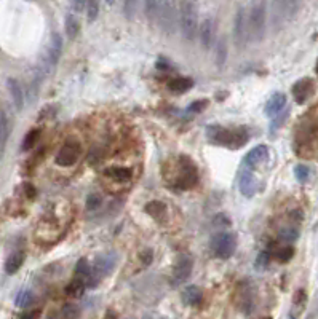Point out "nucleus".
I'll return each instance as SVG.
<instances>
[{
    "instance_id": "f257e3e1",
    "label": "nucleus",
    "mask_w": 318,
    "mask_h": 319,
    "mask_svg": "<svg viewBox=\"0 0 318 319\" xmlns=\"http://www.w3.org/2000/svg\"><path fill=\"white\" fill-rule=\"evenodd\" d=\"M206 137L211 144L227 147L230 150H237L248 142L250 134H248V129L243 126L224 128L221 125H209L206 128Z\"/></svg>"
},
{
    "instance_id": "f03ea898",
    "label": "nucleus",
    "mask_w": 318,
    "mask_h": 319,
    "mask_svg": "<svg viewBox=\"0 0 318 319\" xmlns=\"http://www.w3.org/2000/svg\"><path fill=\"white\" fill-rule=\"evenodd\" d=\"M179 26L186 40H195L198 31V11L195 2H189V0L179 2Z\"/></svg>"
},
{
    "instance_id": "7ed1b4c3",
    "label": "nucleus",
    "mask_w": 318,
    "mask_h": 319,
    "mask_svg": "<svg viewBox=\"0 0 318 319\" xmlns=\"http://www.w3.org/2000/svg\"><path fill=\"white\" fill-rule=\"evenodd\" d=\"M266 4L264 2H253L248 11V26L250 35L254 42H261L266 35Z\"/></svg>"
},
{
    "instance_id": "20e7f679",
    "label": "nucleus",
    "mask_w": 318,
    "mask_h": 319,
    "mask_svg": "<svg viewBox=\"0 0 318 319\" xmlns=\"http://www.w3.org/2000/svg\"><path fill=\"white\" fill-rule=\"evenodd\" d=\"M198 182V171L195 163L186 155L179 157V176L176 177L174 187L179 190H189Z\"/></svg>"
},
{
    "instance_id": "39448f33",
    "label": "nucleus",
    "mask_w": 318,
    "mask_h": 319,
    "mask_svg": "<svg viewBox=\"0 0 318 319\" xmlns=\"http://www.w3.org/2000/svg\"><path fill=\"white\" fill-rule=\"evenodd\" d=\"M211 252L219 258H230L235 251H237V238L233 233L229 231H221L216 233L209 243Z\"/></svg>"
},
{
    "instance_id": "423d86ee",
    "label": "nucleus",
    "mask_w": 318,
    "mask_h": 319,
    "mask_svg": "<svg viewBox=\"0 0 318 319\" xmlns=\"http://www.w3.org/2000/svg\"><path fill=\"white\" fill-rule=\"evenodd\" d=\"M115 264H117V255L114 252H108V254H102V255L96 257L95 264H93V273H91L90 279L87 281V287H90V289L96 287L98 282L104 276H108L115 268Z\"/></svg>"
},
{
    "instance_id": "0eeeda50",
    "label": "nucleus",
    "mask_w": 318,
    "mask_h": 319,
    "mask_svg": "<svg viewBox=\"0 0 318 319\" xmlns=\"http://www.w3.org/2000/svg\"><path fill=\"white\" fill-rule=\"evenodd\" d=\"M61 53H63V37L58 32H55L50 37L48 45H46L42 64H40V67L45 69L46 74H48L50 70L58 64V61H60V57H61Z\"/></svg>"
},
{
    "instance_id": "6e6552de",
    "label": "nucleus",
    "mask_w": 318,
    "mask_h": 319,
    "mask_svg": "<svg viewBox=\"0 0 318 319\" xmlns=\"http://www.w3.org/2000/svg\"><path fill=\"white\" fill-rule=\"evenodd\" d=\"M80 155H82V146L77 142V140H67V142H64V146L60 149V152L56 153L55 163L58 164V166L69 168V166H74V164L78 161Z\"/></svg>"
},
{
    "instance_id": "1a4fd4ad",
    "label": "nucleus",
    "mask_w": 318,
    "mask_h": 319,
    "mask_svg": "<svg viewBox=\"0 0 318 319\" xmlns=\"http://www.w3.org/2000/svg\"><path fill=\"white\" fill-rule=\"evenodd\" d=\"M274 24L278 29L281 24L289 22L291 19L296 18L298 10H299V2H294V0H288V2H274Z\"/></svg>"
},
{
    "instance_id": "9d476101",
    "label": "nucleus",
    "mask_w": 318,
    "mask_h": 319,
    "mask_svg": "<svg viewBox=\"0 0 318 319\" xmlns=\"http://www.w3.org/2000/svg\"><path fill=\"white\" fill-rule=\"evenodd\" d=\"M176 5L174 2H162L160 4V13H158V24L165 34H174L176 29Z\"/></svg>"
},
{
    "instance_id": "9b49d317",
    "label": "nucleus",
    "mask_w": 318,
    "mask_h": 319,
    "mask_svg": "<svg viewBox=\"0 0 318 319\" xmlns=\"http://www.w3.org/2000/svg\"><path fill=\"white\" fill-rule=\"evenodd\" d=\"M250 35V26H248V15H246L245 7H238L237 15L233 21V37L237 46H245L246 40Z\"/></svg>"
},
{
    "instance_id": "f8f14e48",
    "label": "nucleus",
    "mask_w": 318,
    "mask_h": 319,
    "mask_svg": "<svg viewBox=\"0 0 318 319\" xmlns=\"http://www.w3.org/2000/svg\"><path fill=\"white\" fill-rule=\"evenodd\" d=\"M192 268H194V262L191 257H181L178 264H176L174 270H173V275H171V284L173 286H179L182 282L187 281L192 275Z\"/></svg>"
},
{
    "instance_id": "ddd939ff",
    "label": "nucleus",
    "mask_w": 318,
    "mask_h": 319,
    "mask_svg": "<svg viewBox=\"0 0 318 319\" xmlns=\"http://www.w3.org/2000/svg\"><path fill=\"white\" fill-rule=\"evenodd\" d=\"M313 88H315V85H313L312 78H301V80H298L296 83L293 85V88H291L294 101H296L298 104H304L313 94Z\"/></svg>"
},
{
    "instance_id": "4468645a",
    "label": "nucleus",
    "mask_w": 318,
    "mask_h": 319,
    "mask_svg": "<svg viewBox=\"0 0 318 319\" xmlns=\"http://www.w3.org/2000/svg\"><path fill=\"white\" fill-rule=\"evenodd\" d=\"M215 40H216V21L213 18H206L202 22V26H200V43H202L203 50L208 51L215 45Z\"/></svg>"
},
{
    "instance_id": "2eb2a0df",
    "label": "nucleus",
    "mask_w": 318,
    "mask_h": 319,
    "mask_svg": "<svg viewBox=\"0 0 318 319\" xmlns=\"http://www.w3.org/2000/svg\"><path fill=\"white\" fill-rule=\"evenodd\" d=\"M286 107V96L285 93H274L272 96H270L266 102V107H264V112H266V117H270V118H275L278 113H281Z\"/></svg>"
},
{
    "instance_id": "dca6fc26",
    "label": "nucleus",
    "mask_w": 318,
    "mask_h": 319,
    "mask_svg": "<svg viewBox=\"0 0 318 319\" xmlns=\"http://www.w3.org/2000/svg\"><path fill=\"white\" fill-rule=\"evenodd\" d=\"M267 158H269V147L267 146H256L245 155L243 164L246 168H253V166H257V164L264 163Z\"/></svg>"
},
{
    "instance_id": "f3484780",
    "label": "nucleus",
    "mask_w": 318,
    "mask_h": 319,
    "mask_svg": "<svg viewBox=\"0 0 318 319\" xmlns=\"http://www.w3.org/2000/svg\"><path fill=\"white\" fill-rule=\"evenodd\" d=\"M238 188H240V193L246 198H253L254 193L257 192L256 179H254V176L250 169L242 171L240 179H238Z\"/></svg>"
},
{
    "instance_id": "a211bd4d",
    "label": "nucleus",
    "mask_w": 318,
    "mask_h": 319,
    "mask_svg": "<svg viewBox=\"0 0 318 319\" xmlns=\"http://www.w3.org/2000/svg\"><path fill=\"white\" fill-rule=\"evenodd\" d=\"M7 86H8L11 102L15 104L16 110H22V107H24V91H22L21 83L15 77H10L7 80Z\"/></svg>"
},
{
    "instance_id": "6ab92c4d",
    "label": "nucleus",
    "mask_w": 318,
    "mask_h": 319,
    "mask_svg": "<svg viewBox=\"0 0 318 319\" xmlns=\"http://www.w3.org/2000/svg\"><path fill=\"white\" fill-rule=\"evenodd\" d=\"M182 302L184 305L187 306H197L202 303V299H203V292L198 286H187L184 291H182Z\"/></svg>"
},
{
    "instance_id": "aec40b11",
    "label": "nucleus",
    "mask_w": 318,
    "mask_h": 319,
    "mask_svg": "<svg viewBox=\"0 0 318 319\" xmlns=\"http://www.w3.org/2000/svg\"><path fill=\"white\" fill-rule=\"evenodd\" d=\"M192 86H194V80L189 78V77H176V78H171V80L168 81V88H170V91L174 93V94L187 93Z\"/></svg>"
},
{
    "instance_id": "412c9836",
    "label": "nucleus",
    "mask_w": 318,
    "mask_h": 319,
    "mask_svg": "<svg viewBox=\"0 0 318 319\" xmlns=\"http://www.w3.org/2000/svg\"><path fill=\"white\" fill-rule=\"evenodd\" d=\"M104 174L111 177L112 181L115 182H129L131 181V177H133V172L131 169H128V168H123V166H114V168H108L104 171Z\"/></svg>"
},
{
    "instance_id": "4be33fe9",
    "label": "nucleus",
    "mask_w": 318,
    "mask_h": 319,
    "mask_svg": "<svg viewBox=\"0 0 318 319\" xmlns=\"http://www.w3.org/2000/svg\"><path fill=\"white\" fill-rule=\"evenodd\" d=\"M24 252L22 251H16L11 254L8 258H7V262H5V271H7V275H15L16 271L22 267V264H24Z\"/></svg>"
},
{
    "instance_id": "5701e85b",
    "label": "nucleus",
    "mask_w": 318,
    "mask_h": 319,
    "mask_svg": "<svg viewBox=\"0 0 318 319\" xmlns=\"http://www.w3.org/2000/svg\"><path fill=\"white\" fill-rule=\"evenodd\" d=\"M10 131H11L10 120L7 117V112L2 110L0 112V149H2V152L5 150V144H7V139L10 136Z\"/></svg>"
},
{
    "instance_id": "b1692460",
    "label": "nucleus",
    "mask_w": 318,
    "mask_h": 319,
    "mask_svg": "<svg viewBox=\"0 0 318 319\" xmlns=\"http://www.w3.org/2000/svg\"><path fill=\"white\" fill-rule=\"evenodd\" d=\"M64 29H66V34H67V37L69 39H75L78 32H80V22L77 19L75 15L72 13H69L66 16V21H64Z\"/></svg>"
},
{
    "instance_id": "393cba45",
    "label": "nucleus",
    "mask_w": 318,
    "mask_h": 319,
    "mask_svg": "<svg viewBox=\"0 0 318 319\" xmlns=\"http://www.w3.org/2000/svg\"><path fill=\"white\" fill-rule=\"evenodd\" d=\"M146 212L149 216H152L157 220H162L165 216H167V206H165L162 201H150L146 205Z\"/></svg>"
},
{
    "instance_id": "a878e982",
    "label": "nucleus",
    "mask_w": 318,
    "mask_h": 319,
    "mask_svg": "<svg viewBox=\"0 0 318 319\" xmlns=\"http://www.w3.org/2000/svg\"><path fill=\"white\" fill-rule=\"evenodd\" d=\"M160 4L162 2H157V0H147V2H144V11H146V16H147L150 24H155V22L158 21Z\"/></svg>"
},
{
    "instance_id": "bb28decb",
    "label": "nucleus",
    "mask_w": 318,
    "mask_h": 319,
    "mask_svg": "<svg viewBox=\"0 0 318 319\" xmlns=\"http://www.w3.org/2000/svg\"><path fill=\"white\" fill-rule=\"evenodd\" d=\"M299 235L301 233H299V228L298 227L289 225V227L280 228V231H278V240L285 241V243H294V241H298Z\"/></svg>"
},
{
    "instance_id": "cd10ccee",
    "label": "nucleus",
    "mask_w": 318,
    "mask_h": 319,
    "mask_svg": "<svg viewBox=\"0 0 318 319\" xmlns=\"http://www.w3.org/2000/svg\"><path fill=\"white\" fill-rule=\"evenodd\" d=\"M226 59H227V43H226V39L222 37L216 43V56H215L216 66L218 67H222L224 63H226Z\"/></svg>"
},
{
    "instance_id": "c85d7f7f",
    "label": "nucleus",
    "mask_w": 318,
    "mask_h": 319,
    "mask_svg": "<svg viewBox=\"0 0 318 319\" xmlns=\"http://www.w3.org/2000/svg\"><path fill=\"white\" fill-rule=\"evenodd\" d=\"M39 137H40V129H31V131L26 134L24 140H22L21 150H22V152H29L35 144H37Z\"/></svg>"
},
{
    "instance_id": "c756f323",
    "label": "nucleus",
    "mask_w": 318,
    "mask_h": 319,
    "mask_svg": "<svg viewBox=\"0 0 318 319\" xmlns=\"http://www.w3.org/2000/svg\"><path fill=\"white\" fill-rule=\"evenodd\" d=\"M85 287H87V284H85L84 281L74 278L72 281H70V284L66 287V294L70 295V297H80V295L84 294Z\"/></svg>"
},
{
    "instance_id": "7c9ffc66",
    "label": "nucleus",
    "mask_w": 318,
    "mask_h": 319,
    "mask_svg": "<svg viewBox=\"0 0 318 319\" xmlns=\"http://www.w3.org/2000/svg\"><path fill=\"white\" fill-rule=\"evenodd\" d=\"M34 302V294L31 291H21L18 295H16V306H19V308H28L29 305H32Z\"/></svg>"
},
{
    "instance_id": "2f4dec72",
    "label": "nucleus",
    "mask_w": 318,
    "mask_h": 319,
    "mask_svg": "<svg viewBox=\"0 0 318 319\" xmlns=\"http://www.w3.org/2000/svg\"><path fill=\"white\" fill-rule=\"evenodd\" d=\"M294 176H296V179L301 184H305L310 177V168L307 166V164H298V166L294 168Z\"/></svg>"
},
{
    "instance_id": "473e14b6",
    "label": "nucleus",
    "mask_w": 318,
    "mask_h": 319,
    "mask_svg": "<svg viewBox=\"0 0 318 319\" xmlns=\"http://www.w3.org/2000/svg\"><path fill=\"white\" fill-rule=\"evenodd\" d=\"M98 15H99V2H96V0H90L87 5V21L91 24V22L96 21Z\"/></svg>"
},
{
    "instance_id": "72a5a7b5",
    "label": "nucleus",
    "mask_w": 318,
    "mask_h": 319,
    "mask_svg": "<svg viewBox=\"0 0 318 319\" xmlns=\"http://www.w3.org/2000/svg\"><path fill=\"white\" fill-rule=\"evenodd\" d=\"M101 205H102V198H101V195H98V193H90L88 198H87V205H85V208H87V211H96V209L101 208Z\"/></svg>"
},
{
    "instance_id": "f704fd0d",
    "label": "nucleus",
    "mask_w": 318,
    "mask_h": 319,
    "mask_svg": "<svg viewBox=\"0 0 318 319\" xmlns=\"http://www.w3.org/2000/svg\"><path fill=\"white\" fill-rule=\"evenodd\" d=\"M269 260H270V252H269V251H262V252H259V254H257V257H256V262H254L256 270H259V271L266 270V268H267V265H269Z\"/></svg>"
},
{
    "instance_id": "c9c22d12",
    "label": "nucleus",
    "mask_w": 318,
    "mask_h": 319,
    "mask_svg": "<svg viewBox=\"0 0 318 319\" xmlns=\"http://www.w3.org/2000/svg\"><path fill=\"white\" fill-rule=\"evenodd\" d=\"M80 316V308L74 303H67L63 308V317L64 319H77Z\"/></svg>"
},
{
    "instance_id": "e433bc0d",
    "label": "nucleus",
    "mask_w": 318,
    "mask_h": 319,
    "mask_svg": "<svg viewBox=\"0 0 318 319\" xmlns=\"http://www.w3.org/2000/svg\"><path fill=\"white\" fill-rule=\"evenodd\" d=\"M305 302H307V294H305V291H304V289H299L296 294H294V299H293L294 306H296V308H298V314L302 311Z\"/></svg>"
},
{
    "instance_id": "4c0bfd02",
    "label": "nucleus",
    "mask_w": 318,
    "mask_h": 319,
    "mask_svg": "<svg viewBox=\"0 0 318 319\" xmlns=\"http://www.w3.org/2000/svg\"><path fill=\"white\" fill-rule=\"evenodd\" d=\"M293 255H294V249L291 246H286V247H281V249L277 252V258L280 262H288V260H291L293 258Z\"/></svg>"
},
{
    "instance_id": "58836bf2",
    "label": "nucleus",
    "mask_w": 318,
    "mask_h": 319,
    "mask_svg": "<svg viewBox=\"0 0 318 319\" xmlns=\"http://www.w3.org/2000/svg\"><path fill=\"white\" fill-rule=\"evenodd\" d=\"M136 7H138V2H123V15L126 19H133L135 15H136Z\"/></svg>"
},
{
    "instance_id": "ea45409f",
    "label": "nucleus",
    "mask_w": 318,
    "mask_h": 319,
    "mask_svg": "<svg viewBox=\"0 0 318 319\" xmlns=\"http://www.w3.org/2000/svg\"><path fill=\"white\" fill-rule=\"evenodd\" d=\"M286 118H288V110L285 109L283 112H281V113H278V115L274 118V120H272V131H275V129H278L281 125H283Z\"/></svg>"
},
{
    "instance_id": "a19ab883",
    "label": "nucleus",
    "mask_w": 318,
    "mask_h": 319,
    "mask_svg": "<svg viewBox=\"0 0 318 319\" xmlns=\"http://www.w3.org/2000/svg\"><path fill=\"white\" fill-rule=\"evenodd\" d=\"M208 105V101L206 99H200V101H195L194 104H191L189 105V112H194V113H197V112H202L205 107Z\"/></svg>"
},
{
    "instance_id": "79ce46f5",
    "label": "nucleus",
    "mask_w": 318,
    "mask_h": 319,
    "mask_svg": "<svg viewBox=\"0 0 318 319\" xmlns=\"http://www.w3.org/2000/svg\"><path fill=\"white\" fill-rule=\"evenodd\" d=\"M213 223L216 227H227V225H230V219L226 214H216Z\"/></svg>"
},
{
    "instance_id": "37998d69",
    "label": "nucleus",
    "mask_w": 318,
    "mask_h": 319,
    "mask_svg": "<svg viewBox=\"0 0 318 319\" xmlns=\"http://www.w3.org/2000/svg\"><path fill=\"white\" fill-rule=\"evenodd\" d=\"M88 5V2H82V0H77V2H70V8L75 13H80V11H84V8Z\"/></svg>"
},
{
    "instance_id": "c03bdc74",
    "label": "nucleus",
    "mask_w": 318,
    "mask_h": 319,
    "mask_svg": "<svg viewBox=\"0 0 318 319\" xmlns=\"http://www.w3.org/2000/svg\"><path fill=\"white\" fill-rule=\"evenodd\" d=\"M157 67H158V69H162V70H163V69H165V70H168V69H171L170 63L167 61V59H163V57H160V59H158V63H157Z\"/></svg>"
},
{
    "instance_id": "a18cd8bd",
    "label": "nucleus",
    "mask_w": 318,
    "mask_h": 319,
    "mask_svg": "<svg viewBox=\"0 0 318 319\" xmlns=\"http://www.w3.org/2000/svg\"><path fill=\"white\" fill-rule=\"evenodd\" d=\"M39 313L37 311H29V313H24V314H21L18 319H37Z\"/></svg>"
},
{
    "instance_id": "49530a36",
    "label": "nucleus",
    "mask_w": 318,
    "mask_h": 319,
    "mask_svg": "<svg viewBox=\"0 0 318 319\" xmlns=\"http://www.w3.org/2000/svg\"><path fill=\"white\" fill-rule=\"evenodd\" d=\"M315 70H316V74H318V61H316V67H315Z\"/></svg>"
},
{
    "instance_id": "de8ad7c7",
    "label": "nucleus",
    "mask_w": 318,
    "mask_h": 319,
    "mask_svg": "<svg viewBox=\"0 0 318 319\" xmlns=\"http://www.w3.org/2000/svg\"><path fill=\"white\" fill-rule=\"evenodd\" d=\"M262 319H272V317H269V316H267V317H262Z\"/></svg>"
}]
</instances>
